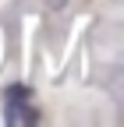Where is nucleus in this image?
Returning a JSON list of instances; mask_svg holds the SVG:
<instances>
[{
	"mask_svg": "<svg viewBox=\"0 0 124 127\" xmlns=\"http://www.w3.org/2000/svg\"><path fill=\"white\" fill-rule=\"evenodd\" d=\"M4 120L7 124H39V109L32 106V88L28 85H11L4 92Z\"/></svg>",
	"mask_w": 124,
	"mask_h": 127,
	"instance_id": "1",
	"label": "nucleus"
},
{
	"mask_svg": "<svg viewBox=\"0 0 124 127\" xmlns=\"http://www.w3.org/2000/svg\"><path fill=\"white\" fill-rule=\"evenodd\" d=\"M64 4H67V0H46V7H50V11H60Z\"/></svg>",
	"mask_w": 124,
	"mask_h": 127,
	"instance_id": "2",
	"label": "nucleus"
}]
</instances>
